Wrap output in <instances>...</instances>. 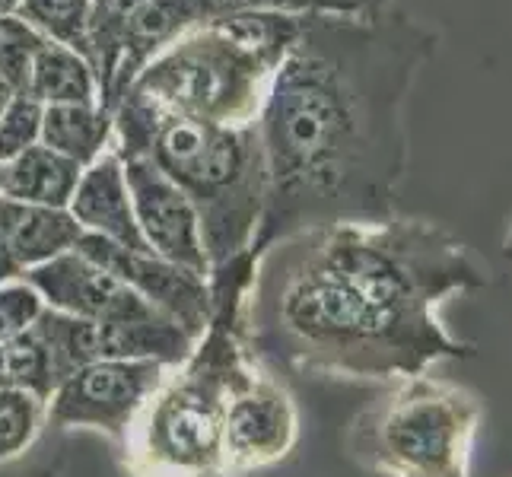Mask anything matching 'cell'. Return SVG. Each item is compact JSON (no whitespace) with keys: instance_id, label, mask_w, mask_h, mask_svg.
I'll use <instances>...</instances> for the list:
<instances>
[{"instance_id":"cell-1","label":"cell","mask_w":512,"mask_h":477,"mask_svg":"<svg viewBox=\"0 0 512 477\" xmlns=\"http://www.w3.org/2000/svg\"><path fill=\"white\" fill-rule=\"evenodd\" d=\"M439 32L398 0L306 13L258 112L264 210L249 258L334 223H379L411 163L408 102Z\"/></svg>"},{"instance_id":"cell-2","label":"cell","mask_w":512,"mask_h":477,"mask_svg":"<svg viewBox=\"0 0 512 477\" xmlns=\"http://www.w3.org/2000/svg\"><path fill=\"white\" fill-rule=\"evenodd\" d=\"M249 331L299 373L392 382L474 357L439 318L455 293L490 284L487 264L433 220L334 223L252 258Z\"/></svg>"},{"instance_id":"cell-3","label":"cell","mask_w":512,"mask_h":477,"mask_svg":"<svg viewBox=\"0 0 512 477\" xmlns=\"http://www.w3.org/2000/svg\"><path fill=\"white\" fill-rule=\"evenodd\" d=\"M112 150L118 159L147 156L179 185L201 223L210 277L249 258L264 210V150L255 125H210L182 115L115 109Z\"/></svg>"},{"instance_id":"cell-4","label":"cell","mask_w":512,"mask_h":477,"mask_svg":"<svg viewBox=\"0 0 512 477\" xmlns=\"http://www.w3.org/2000/svg\"><path fill=\"white\" fill-rule=\"evenodd\" d=\"M303 16L261 10L210 16L140 70L118 105L229 128L255 125L268 83Z\"/></svg>"},{"instance_id":"cell-5","label":"cell","mask_w":512,"mask_h":477,"mask_svg":"<svg viewBox=\"0 0 512 477\" xmlns=\"http://www.w3.org/2000/svg\"><path fill=\"white\" fill-rule=\"evenodd\" d=\"M481 420L484 404L465 385L404 376L353 417L350 452L379 477H471Z\"/></svg>"},{"instance_id":"cell-6","label":"cell","mask_w":512,"mask_h":477,"mask_svg":"<svg viewBox=\"0 0 512 477\" xmlns=\"http://www.w3.org/2000/svg\"><path fill=\"white\" fill-rule=\"evenodd\" d=\"M207 350L198 366H191L182 379H175L156 398L147 417V462L179 471H210L220 465L226 452L223 423L233 388L245 379L233 366L236 353L229 344L226 318L214 315L210 322Z\"/></svg>"},{"instance_id":"cell-7","label":"cell","mask_w":512,"mask_h":477,"mask_svg":"<svg viewBox=\"0 0 512 477\" xmlns=\"http://www.w3.org/2000/svg\"><path fill=\"white\" fill-rule=\"evenodd\" d=\"M163 363L156 360H99L77 369L55 385L48 423L55 427H96L125 436L134 414L163 385Z\"/></svg>"},{"instance_id":"cell-8","label":"cell","mask_w":512,"mask_h":477,"mask_svg":"<svg viewBox=\"0 0 512 477\" xmlns=\"http://www.w3.org/2000/svg\"><path fill=\"white\" fill-rule=\"evenodd\" d=\"M74 252L115 274L121 284H128L150 306L169 315L175 325H182L194 341L204 338V331L214 322V296H210L207 280L179 268V264L163 261L153 252L125 249V245L93 233H83Z\"/></svg>"},{"instance_id":"cell-9","label":"cell","mask_w":512,"mask_h":477,"mask_svg":"<svg viewBox=\"0 0 512 477\" xmlns=\"http://www.w3.org/2000/svg\"><path fill=\"white\" fill-rule=\"evenodd\" d=\"M121 166H125L137 226L150 252L207 280L210 261L204 252L201 223L188 194L147 156H128L121 159Z\"/></svg>"},{"instance_id":"cell-10","label":"cell","mask_w":512,"mask_h":477,"mask_svg":"<svg viewBox=\"0 0 512 477\" xmlns=\"http://www.w3.org/2000/svg\"><path fill=\"white\" fill-rule=\"evenodd\" d=\"M26 284L39 293L51 309L86 318V322H147V318H169L144 296L134 293L80 252H64L39 268L23 271Z\"/></svg>"},{"instance_id":"cell-11","label":"cell","mask_w":512,"mask_h":477,"mask_svg":"<svg viewBox=\"0 0 512 477\" xmlns=\"http://www.w3.org/2000/svg\"><path fill=\"white\" fill-rule=\"evenodd\" d=\"M296 443V411L274 379H242L226 404L223 446L242 465L277 462Z\"/></svg>"},{"instance_id":"cell-12","label":"cell","mask_w":512,"mask_h":477,"mask_svg":"<svg viewBox=\"0 0 512 477\" xmlns=\"http://www.w3.org/2000/svg\"><path fill=\"white\" fill-rule=\"evenodd\" d=\"M67 210H70V217L83 226V233L112 239L134 252H150V245L134 217L131 191L125 182V166H121V159L112 147L105 150L93 166L83 169Z\"/></svg>"},{"instance_id":"cell-13","label":"cell","mask_w":512,"mask_h":477,"mask_svg":"<svg viewBox=\"0 0 512 477\" xmlns=\"http://www.w3.org/2000/svg\"><path fill=\"white\" fill-rule=\"evenodd\" d=\"M0 239L16 264L29 271L64 252H74L83 239V226L70 217V210L0 198Z\"/></svg>"},{"instance_id":"cell-14","label":"cell","mask_w":512,"mask_h":477,"mask_svg":"<svg viewBox=\"0 0 512 477\" xmlns=\"http://www.w3.org/2000/svg\"><path fill=\"white\" fill-rule=\"evenodd\" d=\"M80 175L83 169L77 163H70L67 156L48 150L45 144H35L7 163L4 198L67 210L70 198H74V191H77Z\"/></svg>"},{"instance_id":"cell-15","label":"cell","mask_w":512,"mask_h":477,"mask_svg":"<svg viewBox=\"0 0 512 477\" xmlns=\"http://www.w3.org/2000/svg\"><path fill=\"white\" fill-rule=\"evenodd\" d=\"M112 128L115 115L102 105H45L39 144L86 169L112 147Z\"/></svg>"},{"instance_id":"cell-16","label":"cell","mask_w":512,"mask_h":477,"mask_svg":"<svg viewBox=\"0 0 512 477\" xmlns=\"http://www.w3.org/2000/svg\"><path fill=\"white\" fill-rule=\"evenodd\" d=\"M23 93L39 99L42 105H99L93 64L80 51L51 39L32 58L29 83Z\"/></svg>"},{"instance_id":"cell-17","label":"cell","mask_w":512,"mask_h":477,"mask_svg":"<svg viewBox=\"0 0 512 477\" xmlns=\"http://www.w3.org/2000/svg\"><path fill=\"white\" fill-rule=\"evenodd\" d=\"M16 13L45 39L90 55V0H20Z\"/></svg>"},{"instance_id":"cell-18","label":"cell","mask_w":512,"mask_h":477,"mask_svg":"<svg viewBox=\"0 0 512 477\" xmlns=\"http://www.w3.org/2000/svg\"><path fill=\"white\" fill-rule=\"evenodd\" d=\"M0 388H20L39 401H48L55 392L48 353L32 331L0 344Z\"/></svg>"},{"instance_id":"cell-19","label":"cell","mask_w":512,"mask_h":477,"mask_svg":"<svg viewBox=\"0 0 512 477\" xmlns=\"http://www.w3.org/2000/svg\"><path fill=\"white\" fill-rule=\"evenodd\" d=\"M45 42H48L45 35L35 26H29L20 13L0 16V77H4L16 93L26 90L32 58L39 55V48Z\"/></svg>"},{"instance_id":"cell-20","label":"cell","mask_w":512,"mask_h":477,"mask_svg":"<svg viewBox=\"0 0 512 477\" xmlns=\"http://www.w3.org/2000/svg\"><path fill=\"white\" fill-rule=\"evenodd\" d=\"M45 105L26 93H13L4 115H0V163H10L42 140Z\"/></svg>"},{"instance_id":"cell-21","label":"cell","mask_w":512,"mask_h":477,"mask_svg":"<svg viewBox=\"0 0 512 477\" xmlns=\"http://www.w3.org/2000/svg\"><path fill=\"white\" fill-rule=\"evenodd\" d=\"M42 296L29 284L16 287H0V344L20 338L32 328V322L42 312Z\"/></svg>"},{"instance_id":"cell-22","label":"cell","mask_w":512,"mask_h":477,"mask_svg":"<svg viewBox=\"0 0 512 477\" xmlns=\"http://www.w3.org/2000/svg\"><path fill=\"white\" fill-rule=\"evenodd\" d=\"M23 274V268L16 264V258L10 255V249L4 245V239H0V284H7V280H13V277H20Z\"/></svg>"},{"instance_id":"cell-23","label":"cell","mask_w":512,"mask_h":477,"mask_svg":"<svg viewBox=\"0 0 512 477\" xmlns=\"http://www.w3.org/2000/svg\"><path fill=\"white\" fill-rule=\"evenodd\" d=\"M13 93H16L13 86H10L4 77H0V115H4V109H7V102L13 99Z\"/></svg>"},{"instance_id":"cell-24","label":"cell","mask_w":512,"mask_h":477,"mask_svg":"<svg viewBox=\"0 0 512 477\" xmlns=\"http://www.w3.org/2000/svg\"><path fill=\"white\" fill-rule=\"evenodd\" d=\"M16 10H20V0H0V16L16 13Z\"/></svg>"},{"instance_id":"cell-25","label":"cell","mask_w":512,"mask_h":477,"mask_svg":"<svg viewBox=\"0 0 512 477\" xmlns=\"http://www.w3.org/2000/svg\"><path fill=\"white\" fill-rule=\"evenodd\" d=\"M503 255L512 261V223H509V233H506V239H503Z\"/></svg>"},{"instance_id":"cell-26","label":"cell","mask_w":512,"mask_h":477,"mask_svg":"<svg viewBox=\"0 0 512 477\" xmlns=\"http://www.w3.org/2000/svg\"><path fill=\"white\" fill-rule=\"evenodd\" d=\"M4 185H7V163H0V198H4Z\"/></svg>"}]
</instances>
